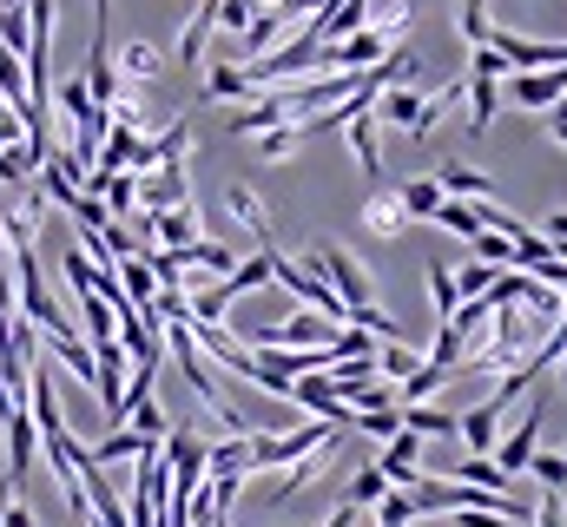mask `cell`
<instances>
[{"label": "cell", "mask_w": 567, "mask_h": 527, "mask_svg": "<svg viewBox=\"0 0 567 527\" xmlns=\"http://www.w3.org/2000/svg\"><path fill=\"white\" fill-rule=\"evenodd\" d=\"M271 283H284L303 310H317V317H330V323H343V317H350V310H343V297L323 283V270H317V264H297V258H284V251H278V258H271Z\"/></svg>", "instance_id": "6da1fadb"}, {"label": "cell", "mask_w": 567, "mask_h": 527, "mask_svg": "<svg viewBox=\"0 0 567 527\" xmlns=\"http://www.w3.org/2000/svg\"><path fill=\"white\" fill-rule=\"evenodd\" d=\"M271 7H278L284 20H297V13H317V7H323V0H271Z\"/></svg>", "instance_id": "ee69618b"}, {"label": "cell", "mask_w": 567, "mask_h": 527, "mask_svg": "<svg viewBox=\"0 0 567 527\" xmlns=\"http://www.w3.org/2000/svg\"><path fill=\"white\" fill-rule=\"evenodd\" d=\"M363 225H370L377 238H403V231H410V211H403L396 192H377V198L363 205Z\"/></svg>", "instance_id": "4fadbf2b"}, {"label": "cell", "mask_w": 567, "mask_h": 527, "mask_svg": "<svg viewBox=\"0 0 567 527\" xmlns=\"http://www.w3.org/2000/svg\"><path fill=\"white\" fill-rule=\"evenodd\" d=\"M258 20V0H218V27H231V33H245Z\"/></svg>", "instance_id": "74e56055"}, {"label": "cell", "mask_w": 567, "mask_h": 527, "mask_svg": "<svg viewBox=\"0 0 567 527\" xmlns=\"http://www.w3.org/2000/svg\"><path fill=\"white\" fill-rule=\"evenodd\" d=\"M488 283H495V264H462V270H455V290H462V303H468V297H482V290H488Z\"/></svg>", "instance_id": "d590c367"}, {"label": "cell", "mask_w": 567, "mask_h": 527, "mask_svg": "<svg viewBox=\"0 0 567 527\" xmlns=\"http://www.w3.org/2000/svg\"><path fill=\"white\" fill-rule=\"evenodd\" d=\"M449 482H468V488H488V495H508V475L488 462V455H468V462H455V475Z\"/></svg>", "instance_id": "44dd1931"}, {"label": "cell", "mask_w": 567, "mask_h": 527, "mask_svg": "<svg viewBox=\"0 0 567 527\" xmlns=\"http://www.w3.org/2000/svg\"><path fill=\"white\" fill-rule=\"evenodd\" d=\"M561 462H567V448H561Z\"/></svg>", "instance_id": "816d5d0a"}, {"label": "cell", "mask_w": 567, "mask_h": 527, "mask_svg": "<svg viewBox=\"0 0 567 527\" xmlns=\"http://www.w3.org/2000/svg\"><path fill=\"white\" fill-rule=\"evenodd\" d=\"M495 106H502L495 80H475V73H468V132H488V126H495Z\"/></svg>", "instance_id": "603a6c76"}, {"label": "cell", "mask_w": 567, "mask_h": 527, "mask_svg": "<svg viewBox=\"0 0 567 527\" xmlns=\"http://www.w3.org/2000/svg\"><path fill=\"white\" fill-rule=\"evenodd\" d=\"M225 211H231V218H238V225L258 238V251L271 245V211L258 205V192H251V185H231V192H225Z\"/></svg>", "instance_id": "9c48e42d"}, {"label": "cell", "mask_w": 567, "mask_h": 527, "mask_svg": "<svg viewBox=\"0 0 567 527\" xmlns=\"http://www.w3.org/2000/svg\"><path fill=\"white\" fill-rule=\"evenodd\" d=\"M416 455H423V435H410V428H396V435H390V448L377 455V468H383V482H390V488H416V482H423V468H416Z\"/></svg>", "instance_id": "277c9868"}, {"label": "cell", "mask_w": 567, "mask_h": 527, "mask_svg": "<svg viewBox=\"0 0 567 527\" xmlns=\"http://www.w3.org/2000/svg\"><path fill=\"white\" fill-rule=\"evenodd\" d=\"M60 106H66V120L80 126V120L93 113V93H86V80H73V86H60Z\"/></svg>", "instance_id": "60d3db41"}, {"label": "cell", "mask_w": 567, "mask_h": 527, "mask_svg": "<svg viewBox=\"0 0 567 527\" xmlns=\"http://www.w3.org/2000/svg\"><path fill=\"white\" fill-rule=\"evenodd\" d=\"M0 7H27V0H0Z\"/></svg>", "instance_id": "681fc988"}, {"label": "cell", "mask_w": 567, "mask_h": 527, "mask_svg": "<svg viewBox=\"0 0 567 527\" xmlns=\"http://www.w3.org/2000/svg\"><path fill=\"white\" fill-rule=\"evenodd\" d=\"M442 376H449V370L423 363L416 376H403V383H396V402H423V395H435V390H442Z\"/></svg>", "instance_id": "1f68e13d"}, {"label": "cell", "mask_w": 567, "mask_h": 527, "mask_svg": "<svg viewBox=\"0 0 567 527\" xmlns=\"http://www.w3.org/2000/svg\"><path fill=\"white\" fill-rule=\"evenodd\" d=\"M449 527H522V521H508V515H488V508H455V515H449Z\"/></svg>", "instance_id": "b9f144b4"}, {"label": "cell", "mask_w": 567, "mask_h": 527, "mask_svg": "<svg viewBox=\"0 0 567 527\" xmlns=\"http://www.w3.org/2000/svg\"><path fill=\"white\" fill-rule=\"evenodd\" d=\"M0 251H7V238H0Z\"/></svg>", "instance_id": "f907efd6"}, {"label": "cell", "mask_w": 567, "mask_h": 527, "mask_svg": "<svg viewBox=\"0 0 567 527\" xmlns=\"http://www.w3.org/2000/svg\"><path fill=\"white\" fill-rule=\"evenodd\" d=\"M205 475H251V435H231V442L205 448Z\"/></svg>", "instance_id": "e0dca14e"}, {"label": "cell", "mask_w": 567, "mask_h": 527, "mask_svg": "<svg viewBox=\"0 0 567 527\" xmlns=\"http://www.w3.org/2000/svg\"><path fill=\"white\" fill-rule=\"evenodd\" d=\"M542 527H567V488H542V508H535Z\"/></svg>", "instance_id": "f35d334b"}, {"label": "cell", "mask_w": 567, "mask_h": 527, "mask_svg": "<svg viewBox=\"0 0 567 527\" xmlns=\"http://www.w3.org/2000/svg\"><path fill=\"white\" fill-rule=\"evenodd\" d=\"M303 138H310V132L297 126V120H290V126H271V132H265V158H290Z\"/></svg>", "instance_id": "8d00e7d4"}, {"label": "cell", "mask_w": 567, "mask_h": 527, "mask_svg": "<svg viewBox=\"0 0 567 527\" xmlns=\"http://www.w3.org/2000/svg\"><path fill=\"white\" fill-rule=\"evenodd\" d=\"M370 515H377V527H410V521H416V508H410V495H403V488H390Z\"/></svg>", "instance_id": "836d02e7"}, {"label": "cell", "mask_w": 567, "mask_h": 527, "mask_svg": "<svg viewBox=\"0 0 567 527\" xmlns=\"http://www.w3.org/2000/svg\"><path fill=\"white\" fill-rule=\"evenodd\" d=\"M33 455H40V428H33V415H27V402H20V409H7V482H13V488L27 482Z\"/></svg>", "instance_id": "3957f363"}, {"label": "cell", "mask_w": 567, "mask_h": 527, "mask_svg": "<svg viewBox=\"0 0 567 527\" xmlns=\"http://www.w3.org/2000/svg\"><path fill=\"white\" fill-rule=\"evenodd\" d=\"M357 515H363V508H350V502H343V508H337V515H330L323 527H357Z\"/></svg>", "instance_id": "f6af8a7d"}, {"label": "cell", "mask_w": 567, "mask_h": 527, "mask_svg": "<svg viewBox=\"0 0 567 527\" xmlns=\"http://www.w3.org/2000/svg\"><path fill=\"white\" fill-rule=\"evenodd\" d=\"M158 60H165V53H158L152 40H126V46H120V60H113V73H120V80H152V73H158Z\"/></svg>", "instance_id": "ffe728a7"}, {"label": "cell", "mask_w": 567, "mask_h": 527, "mask_svg": "<svg viewBox=\"0 0 567 527\" xmlns=\"http://www.w3.org/2000/svg\"><path fill=\"white\" fill-rule=\"evenodd\" d=\"M390 495V482H383V468L370 462V468H357V482H350V508H377Z\"/></svg>", "instance_id": "f1b7e54d"}, {"label": "cell", "mask_w": 567, "mask_h": 527, "mask_svg": "<svg viewBox=\"0 0 567 527\" xmlns=\"http://www.w3.org/2000/svg\"><path fill=\"white\" fill-rule=\"evenodd\" d=\"M350 428H363V435H377V442H390L396 428H403V409H363Z\"/></svg>", "instance_id": "e575fe53"}, {"label": "cell", "mask_w": 567, "mask_h": 527, "mask_svg": "<svg viewBox=\"0 0 567 527\" xmlns=\"http://www.w3.org/2000/svg\"><path fill=\"white\" fill-rule=\"evenodd\" d=\"M265 126H284L278 100H258V106H238L231 113V132H265Z\"/></svg>", "instance_id": "4dcf8cb0"}, {"label": "cell", "mask_w": 567, "mask_h": 527, "mask_svg": "<svg viewBox=\"0 0 567 527\" xmlns=\"http://www.w3.org/2000/svg\"><path fill=\"white\" fill-rule=\"evenodd\" d=\"M212 527H231V508H212Z\"/></svg>", "instance_id": "7dc6e473"}, {"label": "cell", "mask_w": 567, "mask_h": 527, "mask_svg": "<svg viewBox=\"0 0 567 527\" xmlns=\"http://www.w3.org/2000/svg\"><path fill=\"white\" fill-rule=\"evenodd\" d=\"M120 428H140L145 442H158V435H165V428H172V422H165V409H158V402H133V409H126V422H120Z\"/></svg>", "instance_id": "f546056e"}, {"label": "cell", "mask_w": 567, "mask_h": 527, "mask_svg": "<svg viewBox=\"0 0 567 527\" xmlns=\"http://www.w3.org/2000/svg\"><path fill=\"white\" fill-rule=\"evenodd\" d=\"M435 225L455 231V238H475V231H482V198H475V205H468V198H442V205H435Z\"/></svg>", "instance_id": "d6986e66"}, {"label": "cell", "mask_w": 567, "mask_h": 527, "mask_svg": "<svg viewBox=\"0 0 567 527\" xmlns=\"http://www.w3.org/2000/svg\"><path fill=\"white\" fill-rule=\"evenodd\" d=\"M416 113H423V100H416L410 86H383V93H377V106H370V120H377V126H403V132H416Z\"/></svg>", "instance_id": "30bf717a"}, {"label": "cell", "mask_w": 567, "mask_h": 527, "mask_svg": "<svg viewBox=\"0 0 567 527\" xmlns=\"http://www.w3.org/2000/svg\"><path fill=\"white\" fill-rule=\"evenodd\" d=\"M343 132H350V145H357V165H363L370 178H383V138H377V120L363 113V120H350Z\"/></svg>", "instance_id": "ac0fdd59"}, {"label": "cell", "mask_w": 567, "mask_h": 527, "mask_svg": "<svg viewBox=\"0 0 567 527\" xmlns=\"http://www.w3.org/2000/svg\"><path fill=\"white\" fill-rule=\"evenodd\" d=\"M145 231H158V251H185L192 238H198V211L192 205H172V211H158V218H140Z\"/></svg>", "instance_id": "ba28073f"}, {"label": "cell", "mask_w": 567, "mask_h": 527, "mask_svg": "<svg viewBox=\"0 0 567 527\" xmlns=\"http://www.w3.org/2000/svg\"><path fill=\"white\" fill-rule=\"evenodd\" d=\"M212 27H218V0H198L192 20H185V33H178V60H185V66L205 60V33H212Z\"/></svg>", "instance_id": "9a60e30c"}, {"label": "cell", "mask_w": 567, "mask_h": 527, "mask_svg": "<svg viewBox=\"0 0 567 527\" xmlns=\"http://www.w3.org/2000/svg\"><path fill=\"white\" fill-rule=\"evenodd\" d=\"M528 468H535V482H542V488H567V462H561V455H542V448H535V462H528Z\"/></svg>", "instance_id": "ab89813d"}, {"label": "cell", "mask_w": 567, "mask_h": 527, "mask_svg": "<svg viewBox=\"0 0 567 527\" xmlns=\"http://www.w3.org/2000/svg\"><path fill=\"white\" fill-rule=\"evenodd\" d=\"M468 73H475V80H502V73H508V60H502L495 46H475V60H468Z\"/></svg>", "instance_id": "7bdbcfd3"}, {"label": "cell", "mask_w": 567, "mask_h": 527, "mask_svg": "<svg viewBox=\"0 0 567 527\" xmlns=\"http://www.w3.org/2000/svg\"><path fill=\"white\" fill-rule=\"evenodd\" d=\"M284 33H290V20H284L278 7H258V20H251V27L238 33V40H245V60H265V53L278 46Z\"/></svg>", "instance_id": "8fae6325"}, {"label": "cell", "mask_w": 567, "mask_h": 527, "mask_svg": "<svg viewBox=\"0 0 567 527\" xmlns=\"http://www.w3.org/2000/svg\"><path fill=\"white\" fill-rule=\"evenodd\" d=\"M508 100H515V106H555V100H567V66L508 73Z\"/></svg>", "instance_id": "8992f818"}, {"label": "cell", "mask_w": 567, "mask_h": 527, "mask_svg": "<svg viewBox=\"0 0 567 527\" xmlns=\"http://www.w3.org/2000/svg\"><path fill=\"white\" fill-rule=\"evenodd\" d=\"M403 409V428L410 435H455V415L449 409H423V402H396Z\"/></svg>", "instance_id": "cb8c5ba5"}, {"label": "cell", "mask_w": 567, "mask_h": 527, "mask_svg": "<svg viewBox=\"0 0 567 527\" xmlns=\"http://www.w3.org/2000/svg\"><path fill=\"white\" fill-rule=\"evenodd\" d=\"M245 93H251L245 66H212L205 73V100H245Z\"/></svg>", "instance_id": "484cf974"}, {"label": "cell", "mask_w": 567, "mask_h": 527, "mask_svg": "<svg viewBox=\"0 0 567 527\" xmlns=\"http://www.w3.org/2000/svg\"><path fill=\"white\" fill-rule=\"evenodd\" d=\"M416 370H423V356H416L410 343H383V350H377V376H383V383H403V376H416Z\"/></svg>", "instance_id": "d4e9b609"}, {"label": "cell", "mask_w": 567, "mask_h": 527, "mask_svg": "<svg viewBox=\"0 0 567 527\" xmlns=\"http://www.w3.org/2000/svg\"><path fill=\"white\" fill-rule=\"evenodd\" d=\"M303 264H317V270H323V283L343 297V310H363V303H377V283H370V270L350 258L343 245H317ZM343 323H350V317H343Z\"/></svg>", "instance_id": "7a4b0ae2"}, {"label": "cell", "mask_w": 567, "mask_h": 527, "mask_svg": "<svg viewBox=\"0 0 567 527\" xmlns=\"http://www.w3.org/2000/svg\"><path fill=\"white\" fill-rule=\"evenodd\" d=\"M495 428H502V409H495V402H482V409L455 415V435H462L475 455H488V448H495Z\"/></svg>", "instance_id": "5bb4252c"}, {"label": "cell", "mask_w": 567, "mask_h": 527, "mask_svg": "<svg viewBox=\"0 0 567 527\" xmlns=\"http://www.w3.org/2000/svg\"><path fill=\"white\" fill-rule=\"evenodd\" d=\"M396 198H403V211H410V225H416V218H435L442 185H435V178H403V185H396Z\"/></svg>", "instance_id": "7402d4cb"}, {"label": "cell", "mask_w": 567, "mask_h": 527, "mask_svg": "<svg viewBox=\"0 0 567 527\" xmlns=\"http://www.w3.org/2000/svg\"><path fill=\"white\" fill-rule=\"evenodd\" d=\"M435 185H442V198H468V205H475V198H488V192H495V185H488V178H482V172H475V165H462V158H449V165H442V172H435Z\"/></svg>", "instance_id": "7c38bea8"}, {"label": "cell", "mask_w": 567, "mask_h": 527, "mask_svg": "<svg viewBox=\"0 0 567 527\" xmlns=\"http://www.w3.org/2000/svg\"><path fill=\"white\" fill-rule=\"evenodd\" d=\"M140 205H145V218H158V211H172V205H192L185 158H178V165H158V178H140Z\"/></svg>", "instance_id": "5b68a950"}, {"label": "cell", "mask_w": 567, "mask_h": 527, "mask_svg": "<svg viewBox=\"0 0 567 527\" xmlns=\"http://www.w3.org/2000/svg\"><path fill=\"white\" fill-rule=\"evenodd\" d=\"M468 245H475V258H482V264H495V270H508V264H515V245H508L502 231H475Z\"/></svg>", "instance_id": "d6a6232c"}, {"label": "cell", "mask_w": 567, "mask_h": 527, "mask_svg": "<svg viewBox=\"0 0 567 527\" xmlns=\"http://www.w3.org/2000/svg\"><path fill=\"white\" fill-rule=\"evenodd\" d=\"M535 448H542V402H528V415H522V428L495 448V468L502 475H522L528 462H535Z\"/></svg>", "instance_id": "52a82bcc"}, {"label": "cell", "mask_w": 567, "mask_h": 527, "mask_svg": "<svg viewBox=\"0 0 567 527\" xmlns=\"http://www.w3.org/2000/svg\"><path fill=\"white\" fill-rule=\"evenodd\" d=\"M145 448H158V442H145L140 428H113V435H106V442H93L86 455H93V462L106 468V462H140Z\"/></svg>", "instance_id": "2e32d148"}, {"label": "cell", "mask_w": 567, "mask_h": 527, "mask_svg": "<svg viewBox=\"0 0 567 527\" xmlns=\"http://www.w3.org/2000/svg\"><path fill=\"white\" fill-rule=\"evenodd\" d=\"M462 356H468V337H462L455 323H442V330H435V350H429V363H435V370H455Z\"/></svg>", "instance_id": "83f0119b"}, {"label": "cell", "mask_w": 567, "mask_h": 527, "mask_svg": "<svg viewBox=\"0 0 567 527\" xmlns=\"http://www.w3.org/2000/svg\"><path fill=\"white\" fill-rule=\"evenodd\" d=\"M429 297H435V317L449 323V317H455V303H462V290H455V270H449V264H429Z\"/></svg>", "instance_id": "4316f807"}, {"label": "cell", "mask_w": 567, "mask_h": 527, "mask_svg": "<svg viewBox=\"0 0 567 527\" xmlns=\"http://www.w3.org/2000/svg\"><path fill=\"white\" fill-rule=\"evenodd\" d=\"M13 495H20V488H13V482H0V515L13 508Z\"/></svg>", "instance_id": "bcb514c9"}, {"label": "cell", "mask_w": 567, "mask_h": 527, "mask_svg": "<svg viewBox=\"0 0 567 527\" xmlns=\"http://www.w3.org/2000/svg\"><path fill=\"white\" fill-rule=\"evenodd\" d=\"M555 145H567V120H555Z\"/></svg>", "instance_id": "c3c4849f"}]
</instances>
